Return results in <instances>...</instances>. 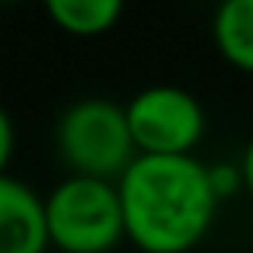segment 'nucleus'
Segmentation results:
<instances>
[{
	"instance_id": "nucleus-1",
	"label": "nucleus",
	"mask_w": 253,
	"mask_h": 253,
	"mask_svg": "<svg viewBox=\"0 0 253 253\" xmlns=\"http://www.w3.org/2000/svg\"><path fill=\"white\" fill-rule=\"evenodd\" d=\"M125 237L141 253H189L205 241L218 215L211 173L199 157H148L119 179Z\"/></svg>"
},
{
	"instance_id": "nucleus-2",
	"label": "nucleus",
	"mask_w": 253,
	"mask_h": 253,
	"mask_svg": "<svg viewBox=\"0 0 253 253\" xmlns=\"http://www.w3.org/2000/svg\"><path fill=\"white\" fill-rule=\"evenodd\" d=\"M55 141L61 161L71 167V176L119 183L138 157L125 106L106 96H86L71 103L58 119Z\"/></svg>"
},
{
	"instance_id": "nucleus-3",
	"label": "nucleus",
	"mask_w": 253,
	"mask_h": 253,
	"mask_svg": "<svg viewBox=\"0 0 253 253\" xmlns=\"http://www.w3.org/2000/svg\"><path fill=\"white\" fill-rule=\"evenodd\" d=\"M48 241L64 253H109L125 237L119 186L93 176H68L45 199Z\"/></svg>"
},
{
	"instance_id": "nucleus-4",
	"label": "nucleus",
	"mask_w": 253,
	"mask_h": 253,
	"mask_svg": "<svg viewBox=\"0 0 253 253\" xmlns=\"http://www.w3.org/2000/svg\"><path fill=\"white\" fill-rule=\"evenodd\" d=\"M125 119L138 154L189 157L205 138V106L173 84H154L125 103Z\"/></svg>"
},
{
	"instance_id": "nucleus-5",
	"label": "nucleus",
	"mask_w": 253,
	"mask_h": 253,
	"mask_svg": "<svg viewBox=\"0 0 253 253\" xmlns=\"http://www.w3.org/2000/svg\"><path fill=\"white\" fill-rule=\"evenodd\" d=\"M45 202L26 183L0 176V253H45Z\"/></svg>"
},
{
	"instance_id": "nucleus-6",
	"label": "nucleus",
	"mask_w": 253,
	"mask_h": 253,
	"mask_svg": "<svg viewBox=\"0 0 253 253\" xmlns=\"http://www.w3.org/2000/svg\"><path fill=\"white\" fill-rule=\"evenodd\" d=\"M211 39L231 68L253 74V0H221L211 16Z\"/></svg>"
},
{
	"instance_id": "nucleus-7",
	"label": "nucleus",
	"mask_w": 253,
	"mask_h": 253,
	"mask_svg": "<svg viewBox=\"0 0 253 253\" xmlns=\"http://www.w3.org/2000/svg\"><path fill=\"white\" fill-rule=\"evenodd\" d=\"M51 23L68 36L93 39L109 32L122 19L125 0H45Z\"/></svg>"
},
{
	"instance_id": "nucleus-8",
	"label": "nucleus",
	"mask_w": 253,
	"mask_h": 253,
	"mask_svg": "<svg viewBox=\"0 0 253 253\" xmlns=\"http://www.w3.org/2000/svg\"><path fill=\"white\" fill-rule=\"evenodd\" d=\"M13 154V122L6 116V109L0 106V176H3V167Z\"/></svg>"
},
{
	"instance_id": "nucleus-9",
	"label": "nucleus",
	"mask_w": 253,
	"mask_h": 253,
	"mask_svg": "<svg viewBox=\"0 0 253 253\" xmlns=\"http://www.w3.org/2000/svg\"><path fill=\"white\" fill-rule=\"evenodd\" d=\"M241 183H244V189L250 192V199H253V138H250V144L244 148V154H241Z\"/></svg>"
},
{
	"instance_id": "nucleus-10",
	"label": "nucleus",
	"mask_w": 253,
	"mask_h": 253,
	"mask_svg": "<svg viewBox=\"0 0 253 253\" xmlns=\"http://www.w3.org/2000/svg\"><path fill=\"white\" fill-rule=\"evenodd\" d=\"M0 3H6V0H0Z\"/></svg>"
}]
</instances>
